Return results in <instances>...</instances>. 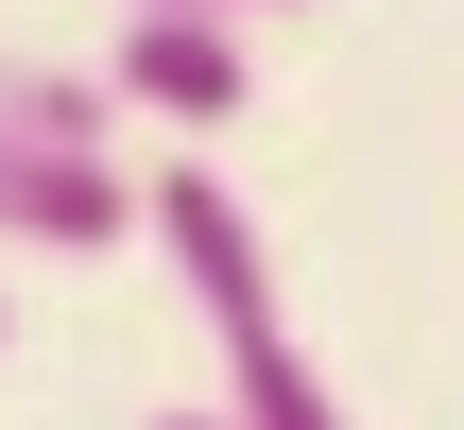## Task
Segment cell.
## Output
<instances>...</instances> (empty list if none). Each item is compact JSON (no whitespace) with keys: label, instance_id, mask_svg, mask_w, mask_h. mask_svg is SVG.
<instances>
[{"label":"cell","instance_id":"cell-1","mask_svg":"<svg viewBox=\"0 0 464 430\" xmlns=\"http://www.w3.org/2000/svg\"><path fill=\"white\" fill-rule=\"evenodd\" d=\"M138 224L172 241V276H189V310H207V345H224V414H241V430H362L344 396H327V362H310L293 293H276V241H258V207H241L207 155H172V172L138 190Z\"/></svg>","mask_w":464,"mask_h":430},{"label":"cell","instance_id":"cell-2","mask_svg":"<svg viewBox=\"0 0 464 430\" xmlns=\"http://www.w3.org/2000/svg\"><path fill=\"white\" fill-rule=\"evenodd\" d=\"M103 103H121V121H172V138H224V121L258 103V52H241V17H207V0H121Z\"/></svg>","mask_w":464,"mask_h":430},{"label":"cell","instance_id":"cell-3","mask_svg":"<svg viewBox=\"0 0 464 430\" xmlns=\"http://www.w3.org/2000/svg\"><path fill=\"white\" fill-rule=\"evenodd\" d=\"M138 241V190L103 138H52V121H0V259H103Z\"/></svg>","mask_w":464,"mask_h":430},{"label":"cell","instance_id":"cell-4","mask_svg":"<svg viewBox=\"0 0 464 430\" xmlns=\"http://www.w3.org/2000/svg\"><path fill=\"white\" fill-rule=\"evenodd\" d=\"M0 121H52V138H103L121 103H103L86 69H52V52H0Z\"/></svg>","mask_w":464,"mask_h":430},{"label":"cell","instance_id":"cell-5","mask_svg":"<svg viewBox=\"0 0 464 430\" xmlns=\"http://www.w3.org/2000/svg\"><path fill=\"white\" fill-rule=\"evenodd\" d=\"M155 430H241V414H224V396H189V414H155Z\"/></svg>","mask_w":464,"mask_h":430},{"label":"cell","instance_id":"cell-6","mask_svg":"<svg viewBox=\"0 0 464 430\" xmlns=\"http://www.w3.org/2000/svg\"><path fill=\"white\" fill-rule=\"evenodd\" d=\"M207 17H293V0H207Z\"/></svg>","mask_w":464,"mask_h":430}]
</instances>
